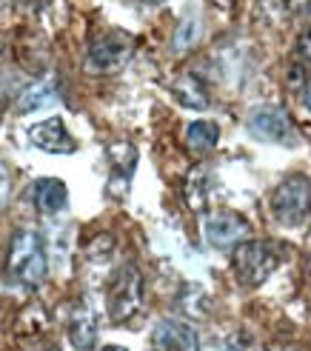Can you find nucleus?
Listing matches in <instances>:
<instances>
[{
	"mask_svg": "<svg viewBox=\"0 0 311 351\" xmlns=\"http://www.w3.org/2000/svg\"><path fill=\"white\" fill-rule=\"evenodd\" d=\"M109 157H112V166H114V174H112V183H123L129 186V178L137 166V152L132 143L120 140V143H112L109 146Z\"/></svg>",
	"mask_w": 311,
	"mask_h": 351,
	"instance_id": "obj_15",
	"label": "nucleus"
},
{
	"mask_svg": "<svg viewBox=\"0 0 311 351\" xmlns=\"http://www.w3.org/2000/svg\"><path fill=\"white\" fill-rule=\"evenodd\" d=\"M103 351H126V348H120V346H106Z\"/></svg>",
	"mask_w": 311,
	"mask_h": 351,
	"instance_id": "obj_22",
	"label": "nucleus"
},
{
	"mask_svg": "<svg viewBox=\"0 0 311 351\" xmlns=\"http://www.w3.org/2000/svg\"><path fill=\"white\" fill-rule=\"evenodd\" d=\"M134 51V40L126 32H103L92 40L86 51V72L89 75H112L123 69Z\"/></svg>",
	"mask_w": 311,
	"mask_h": 351,
	"instance_id": "obj_4",
	"label": "nucleus"
},
{
	"mask_svg": "<svg viewBox=\"0 0 311 351\" xmlns=\"http://www.w3.org/2000/svg\"><path fill=\"white\" fill-rule=\"evenodd\" d=\"M206 240L217 249H229V245L240 243L251 229H249V220L240 217L237 212H214L209 220H206Z\"/></svg>",
	"mask_w": 311,
	"mask_h": 351,
	"instance_id": "obj_7",
	"label": "nucleus"
},
{
	"mask_svg": "<svg viewBox=\"0 0 311 351\" xmlns=\"http://www.w3.org/2000/svg\"><path fill=\"white\" fill-rule=\"evenodd\" d=\"M283 6H286L291 14L311 17V0H283Z\"/></svg>",
	"mask_w": 311,
	"mask_h": 351,
	"instance_id": "obj_18",
	"label": "nucleus"
},
{
	"mask_svg": "<svg viewBox=\"0 0 311 351\" xmlns=\"http://www.w3.org/2000/svg\"><path fill=\"white\" fill-rule=\"evenodd\" d=\"M9 274L23 286H40L46 280V252L34 229H21L9 245Z\"/></svg>",
	"mask_w": 311,
	"mask_h": 351,
	"instance_id": "obj_2",
	"label": "nucleus"
},
{
	"mask_svg": "<svg viewBox=\"0 0 311 351\" xmlns=\"http://www.w3.org/2000/svg\"><path fill=\"white\" fill-rule=\"evenodd\" d=\"M140 3H151V6H158V3H166V0H140Z\"/></svg>",
	"mask_w": 311,
	"mask_h": 351,
	"instance_id": "obj_21",
	"label": "nucleus"
},
{
	"mask_svg": "<svg viewBox=\"0 0 311 351\" xmlns=\"http://www.w3.org/2000/svg\"><path fill=\"white\" fill-rule=\"evenodd\" d=\"M249 132L263 140V143H277V146H297V129L291 123L288 112L280 106H263L249 114Z\"/></svg>",
	"mask_w": 311,
	"mask_h": 351,
	"instance_id": "obj_6",
	"label": "nucleus"
},
{
	"mask_svg": "<svg viewBox=\"0 0 311 351\" xmlns=\"http://www.w3.org/2000/svg\"><path fill=\"white\" fill-rule=\"evenodd\" d=\"M280 245H274L269 240H243V243H234V274L243 286L257 289L263 286L266 280L274 274V269L280 266Z\"/></svg>",
	"mask_w": 311,
	"mask_h": 351,
	"instance_id": "obj_1",
	"label": "nucleus"
},
{
	"mask_svg": "<svg viewBox=\"0 0 311 351\" xmlns=\"http://www.w3.org/2000/svg\"><path fill=\"white\" fill-rule=\"evenodd\" d=\"M34 203H38V208L43 215H58L66 208L69 203V189L63 180L58 178H43L38 180V186H34Z\"/></svg>",
	"mask_w": 311,
	"mask_h": 351,
	"instance_id": "obj_11",
	"label": "nucleus"
},
{
	"mask_svg": "<svg viewBox=\"0 0 311 351\" xmlns=\"http://www.w3.org/2000/svg\"><path fill=\"white\" fill-rule=\"evenodd\" d=\"M58 100V92H55V80L46 77V80H38L26 86L17 97V112H38V109H46L51 103Z\"/></svg>",
	"mask_w": 311,
	"mask_h": 351,
	"instance_id": "obj_12",
	"label": "nucleus"
},
{
	"mask_svg": "<svg viewBox=\"0 0 311 351\" xmlns=\"http://www.w3.org/2000/svg\"><path fill=\"white\" fill-rule=\"evenodd\" d=\"M140 308H143V274L137 266L126 263L109 286V317L114 323H126Z\"/></svg>",
	"mask_w": 311,
	"mask_h": 351,
	"instance_id": "obj_5",
	"label": "nucleus"
},
{
	"mask_svg": "<svg viewBox=\"0 0 311 351\" xmlns=\"http://www.w3.org/2000/svg\"><path fill=\"white\" fill-rule=\"evenodd\" d=\"M154 348L158 351H200V337L183 320H163L154 328Z\"/></svg>",
	"mask_w": 311,
	"mask_h": 351,
	"instance_id": "obj_9",
	"label": "nucleus"
},
{
	"mask_svg": "<svg viewBox=\"0 0 311 351\" xmlns=\"http://www.w3.org/2000/svg\"><path fill=\"white\" fill-rule=\"evenodd\" d=\"M271 215L288 229H300L311 217V180L306 174H291L271 191Z\"/></svg>",
	"mask_w": 311,
	"mask_h": 351,
	"instance_id": "obj_3",
	"label": "nucleus"
},
{
	"mask_svg": "<svg viewBox=\"0 0 311 351\" xmlns=\"http://www.w3.org/2000/svg\"><path fill=\"white\" fill-rule=\"evenodd\" d=\"M171 92H175V97L186 109H206L209 106V92H206V86L195 75H183L175 86H171Z\"/></svg>",
	"mask_w": 311,
	"mask_h": 351,
	"instance_id": "obj_14",
	"label": "nucleus"
},
{
	"mask_svg": "<svg viewBox=\"0 0 311 351\" xmlns=\"http://www.w3.org/2000/svg\"><path fill=\"white\" fill-rule=\"evenodd\" d=\"M29 140L49 154H72L77 149L75 137L66 132L60 117H49V120L34 123V126L29 129Z\"/></svg>",
	"mask_w": 311,
	"mask_h": 351,
	"instance_id": "obj_8",
	"label": "nucleus"
},
{
	"mask_svg": "<svg viewBox=\"0 0 311 351\" xmlns=\"http://www.w3.org/2000/svg\"><path fill=\"white\" fill-rule=\"evenodd\" d=\"M295 63H300L303 69L311 72V32L300 34L297 43H295Z\"/></svg>",
	"mask_w": 311,
	"mask_h": 351,
	"instance_id": "obj_17",
	"label": "nucleus"
},
{
	"mask_svg": "<svg viewBox=\"0 0 311 351\" xmlns=\"http://www.w3.org/2000/svg\"><path fill=\"white\" fill-rule=\"evenodd\" d=\"M220 143V129L212 120H195L186 126V146L195 154H206Z\"/></svg>",
	"mask_w": 311,
	"mask_h": 351,
	"instance_id": "obj_13",
	"label": "nucleus"
},
{
	"mask_svg": "<svg viewBox=\"0 0 311 351\" xmlns=\"http://www.w3.org/2000/svg\"><path fill=\"white\" fill-rule=\"evenodd\" d=\"M6 200H9V174H6L3 163H0V208L6 206Z\"/></svg>",
	"mask_w": 311,
	"mask_h": 351,
	"instance_id": "obj_19",
	"label": "nucleus"
},
{
	"mask_svg": "<svg viewBox=\"0 0 311 351\" xmlns=\"http://www.w3.org/2000/svg\"><path fill=\"white\" fill-rule=\"evenodd\" d=\"M297 92H300V100H303V106H306V109L311 112V72H308V77L303 80V86H300Z\"/></svg>",
	"mask_w": 311,
	"mask_h": 351,
	"instance_id": "obj_20",
	"label": "nucleus"
},
{
	"mask_svg": "<svg viewBox=\"0 0 311 351\" xmlns=\"http://www.w3.org/2000/svg\"><path fill=\"white\" fill-rule=\"evenodd\" d=\"M69 340L77 351H92L97 343V320L92 308H75L72 317H69Z\"/></svg>",
	"mask_w": 311,
	"mask_h": 351,
	"instance_id": "obj_10",
	"label": "nucleus"
},
{
	"mask_svg": "<svg viewBox=\"0 0 311 351\" xmlns=\"http://www.w3.org/2000/svg\"><path fill=\"white\" fill-rule=\"evenodd\" d=\"M197 32H200L197 21H183L180 29H177V34H175V49L183 51V49H188V46H195Z\"/></svg>",
	"mask_w": 311,
	"mask_h": 351,
	"instance_id": "obj_16",
	"label": "nucleus"
}]
</instances>
